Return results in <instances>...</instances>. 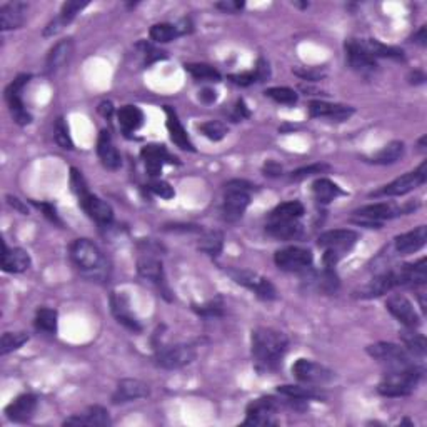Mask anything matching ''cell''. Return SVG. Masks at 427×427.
Segmentation results:
<instances>
[{"instance_id":"603a6c76","label":"cell","mask_w":427,"mask_h":427,"mask_svg":"<svg viewBox=\"0 0 427 427\" xmlns=\"http://www.w3.org/2000/svg\"><path fill=\"white\" fill-rule=\"evenodd\" d=\"M37 397L34 394H22L17 399L8 404L6 407V416L7 419L13 422H27L32 419L34 412L37 411Z\"/></svg>"},{"instance_id":"5b68a950","label":"cell","mask_w":427,"mask_h":427,"mask_svg":"<svg viewBox=\"0 0 427 427\" xmlns=\"http://www.w3.org/2000/svg\"><path fill=\"white\" fill-rule=\"evenodd\" d=\"M254 185L247 180H230L225 185V199L222 206V214L227 222H235L244 216L245 209L251 204V190Z\"/></svg>"},{"instance_id":"db71d44e","label":"cell","mask_w":427,"mask_h":427,"mask_svg":"<svg viewBox=\"0 0 427 427\" xmlns=\"http://www.w3.org/2000/svg\"><path fill=\"white\" fill-rule=\"evenodd\" d=\"M229 79L234 82V84L242 85V87H247V85L254 84V82L257 80L256 72H244V74H235V75H229Z\"/></svg>"},{"instance_id":"277c9868","label":"cell","mask_w":427,"mask_h":427,"mask_svg":"<svg viewBox=\"0 0 427 427\" xmlns=\"http://www.w3.org/2000/svg\"><path fill=\"white\" fill-rule=\"evenodd\" d=\"M357 239L359 234L351 229H335L321 234L317 239V245L326 251L324 264L327 269H333L339 262V259L356 245Z\"/></svg>"},{"instance_id":"52a82bcc","label":"cell","mask_w":427,"mask_h":427,"mask_svg":"<svg viewBox=\"0 0 427 427\" xmlns=\"http://www.w3.org/2000/svg\"><path fill=\"white\" fill-rule=\"evenodd\" d=\"M427 180V162H422L416 171L407 172L401 177H397L396 180L384 185L383 189L376 190L372 192V197H383V195H388V197H394V195H404L411 190H414L421 185H424Z\"/></svg>"},{"instance_id":"11a10c76","label":"cell","mask_w":427,"mask_h":427,"mask_svg":"<svg viewBox=\"0 0 427 427\" xmlns=\"http://www.w3.org/2000/svg\"><path fill=\"white\" fill-rule=\"evenodd\" d=\"M34 206H35V207H39V209H42L44 214H45V217H49V219H51L52 222H56V224H61V219H58L56 207H54L52 204H47V202H40V204H39V202H34Z\"/></svg>"},{"instance_id":"e7e4bbea","label":"cell","mask_w":427,"mask_h":427,"mask_svg":"<svg viewBox=\"0 0 427 427\" xmlns=\"http://www.w3.org/2000/svg\"><path fill=\"white\" fill-rule=\"evenodd\" d=\"M424 80H426V75L421 74V72H414V74L411 75V84H422Z\"/></svg>"},{"instance_id":"5bb4252c","label":"cell","mask_w":427,"mask_h":427,"mask_svg":"<svg viewBox=\"0 0 427 427\" xmlns=\"http://www.w3.org/2000/svg\"><path fill=\"white\" fill-rule=\"evenodd\" d=\"M137 272L140 277L156 284L167 299H171L169 289H167L166 284V274H163L162 261L156 256V252H154L152 249H147V251L142 252V256L137 259Z\"/></svg>"},{"instance_id":"7bdbcfd3","label":"cell","mask_w":427,"mask_h":427,"mask_svg":"<svg viewBox=\"0 0 427 427\" xmlns=\"http://www.w3.org/2000/svg\"><path fill=\"white\" fill-rule=\"evenodd\" d=\"M177 37H180V35H179V30H177L175 24H167V22H162V24H154L151 27V39L154 40V42L166 44Z\"/></svg>"},{"instance_id":"2e32d148","label":"cell","mask_w":427,"mask_h":427,"mask_svg":"<svg viewBox=\"0 0 427 427\" xmlns=\"http://www.w3.org/2000/svg\"><path fill=\"white\" fill-rule=\"evenodd\" d=\"M385 307H388L390 314L396 317L401 324L409 327V329H416V327H419L421 317L406 295L401 294L390 295L388 301H385Z\"/></svg>"},{"instance_id":"7dc6e473","label":"cell","mask_w":427,"mask_h":427,"mask_svg":"<svg viewBox=\"0 0 427 427\" xmlns=\"http://www.w3.org/2000/svg\"><path fill=\"white\" fill-rule=\"evenodd\" d=\"M54 137H56V142L61 145L62 149H66V151H70V149H74V142H72L70 134H69V127H67L66 120L62 119V117H58L56 120V127H54Z\"/></svg>"},{"instance_id":"4316f807","label":"cell","mask_w":427,"mask_h":427,"mask_svg":"<svg viewBox=\"0 0 427 427\" xmlns=\"http://www.w3.org/2000/svg\"><path fill=\"white\" fill-rule=\"evenodd\" d=\"M89 6V2H66L61 8V13L56 17V19L51 20L47 24V27L44 29V35L45 37H52L61 32L63 27H67L72 20L75 19V16L79 13L82 8H85Z\"/></svg>"},{"instance_id":"ee69618b","label":"cell","mask_w":427,"mask_h":427,"mask_svg":"<svg viewBox=\"0 0 427 427\" xmlns=\"http://www.w3.org/2000/svg\"><path fill=\"white\" fill-rule=\"evenodd\" d=\"M29 340V335L25 333H6L0 340V354L7 356L8 352L17 351Z\"/></svg>"},{"instance_id":"f1b7e54d","label":"cell","mask_w":427,"mask_h":427,"mask_svg":"<svg viewBox=\"0 0 427 427\" xmlns=\"http://www.w3.org/2000/svg\"><path fill=\"white\" fill-rule=\"evenodd\" d=\"M426 242H427V227L419 225L416 227L414 230H411V233L397 235L396 240H394V247H396V251L399 254L406 256V254L419 251V249L424 247Z\"/></svg>"},{"instance_id":"94428289","label":"cell","mask_w":427,"mask_h":427,"mask_svg":"<svg viewBox=\"0 0 427 427\" xmlns=\"http://www.w3.org/2000/svg\"><path fill=\"white\" fill-rule=\"evenodd\" d=\"M216 99H217V95H216V92H214V90H211V89L202 90V94H201V101L207 102V104H211V102L216 101Z\"/></svg>"},{"instance_id":"836d02e7","label":"cell","mask_w":427,"mask_h":427,"mask_svg":"<svg viewBox=\"0 0 427 427\" xmlns=\"http://www.w3.org/2000/svg\"><path fill=\"white\" fill-rule=\"evenodd\" d=\"M312 192H314L316 201L319 204H330L335 201L339 195L344 194L342 189H340L338 184L329 179H324V177L314 180V184H312Z\"/></svg>"},{"instance_id":"f546056e","label":"cell","mask_w":427,"mask_h":427,"mask_svg":"<svg viewBox=\"0 0 427 427\" xmlns=\"http://www.w3.org/2000/svg\"><path fill=\"white\" fill-rule=\"evenodd\" d=\"M27 13V4L24 2H8L0 7V30L7 32L19 29L24 24Z\"/></svg>"},{"instance_id":"9a60e30c","label":"cell","mask_w":427,"mask_h":427,"mask_svg":"<svg viewBox=\"0 0 427 427\" xmlns=\"http://www.w3.org/2000/svg\"><path fill=\"white\" fill-rule=\"evenodd\" d=\"M274 262L280 271L299 272L309 269L314 262V257H312V252L309 249L285 247L276 252Z\"/></svg>"},{"instance_id":"60d3db41","label":"cell","mask_w":427,"mask_h":427,"mask_svg":"<svg viewBox=\"0 0 427 427\" xmlns=\"http://www.w3.org/2000/svg\"><path fill=\"white\" fill-rule=\"evenodd\" d=\"M277 392L289 399H301V401L322 397V392H319L316 388H304V385H279Z\"/></svg>"},{"instance_id":"44dd1931","label":"cell","mask_w":427,"mask_h":427,"mask_svg":"<svg viewBox=\"0 0 427 427\" xmlns=\"http://www.w3.org/2000/svg\"><path fill=\"white\" fill-rule=\"evenodd\" d=\"M140 156H142V159H144L145 169H147L149 175H152V177H157L159 174H161L163 163L166 162H169V163L177 162V159L174 156H171L163 145H159V144L145 145V147L142 149V152H140Z\"/></svg>"},{"instance_id":"ba28073f","label":"cell","mask_w":427,"mask_h":427,"mask_svg":"<svg viewBox=\"0 0 427 427\" xmlns=\"http://www.w3.org/2000/svg\"><path fill=\"white\" fill-rule=\"evenodd\" d=\"M406 212L402 207L394 206L390 202H379V204H369L357 211H354V222L356 224L369 225V227H380L384 221L394 219V217L402 216Z\"/></svg>"},{"instance_id":"681fc988","label":"cell","mask_w":427,"mask_h":427,"mask_svg":"<svg viewBox=\"0 0 427 427\" xmlns=\"http://www.w3.org/2000/svg\"><path fill=\"white\" fill-rule=\"evenodd\" d=\"M194 309L204 317H221L222 314H224V302H222V299L219 297V299H216V301H211V302L204 304V306H199Z\"/></svg>"},{"instance_id":"e0dca14e","label":"cell","mask_w":427,"mask_h":427,"mask_svg":"<svg viewBox=\"0 0 427 427\" xmlns=\"http://www.w3.org/2000/svg\"><path fill=\"white\" fill-rule=\"evenodd\" d=\"M77 197H79V204L89 214L90 219H94L99 225L111 224L113 219V211L107 202H104L97 195L90 194L89 189L82 190L80 194H77Z\"/></svg>"},{"instance_id":"91938a15","label":"cell","mask_w":427,"mask_h":427,"mask_svg":"<svg viewBox=\"0 0 427 427\" xmlns=\"http://www.w3.org/2000/svg\"><path fill=\"white\" fill-rule=\"evenodd\" d=\"M414 42L422 45V47H426L427 45V27L426 25L421 27V30L414 35Z\"/></svg>"},{"instance_id":"d6a6232c","label":"cell","mask_w":427,"mask_h":427,"mask_svg":"<svg viewBox=\"0 0 427 427\" xmlns=\"http://www.w3.org/2000/svg\"><path fill=\"white\" fill-rule=\"evenodd\" d=\"M362 45L372 58H394V61H404V52L401 49L385 45L376 39H361Z\"/></svg>"},{"instance_id":"d4e9b609","label":"cell","mask_w":427,"mask_h":427,"mask_svg":"<svg viewBox=\"0 0 427 427\" xmlns=\"http://www.w3.org/2000/svg\"><path fill=\"white\" fill-rule=\"evenodd\" d=\"M97 156H99V159H101L102 166L106 167V169H109V171L120 169V166H122L120 154H119V151H117L116 145H113L112 135L109 130H102V132L99 134Z\"/></svg>"},{"instance_id":"8fae6325","label":"cell","mask_w":427,"mask_h":427,"mask_svg":"<svg viewBox=\"0 0 427 427\" xmlns=\"http://www.w3.org/2000/svg\"><path fill=\"white\" fill-rule=\"evenodd\" d=\"M280 402L274 397H259L247 406L244 426H276L274 419Z\"/></svg>"},{"instance_id":"6da1fadb","label":"cell","mask_w":427,"mask_h":427,"mask_svg":"<svg viewBox=\"0 0 427 427\" xmlns=\"http://www.w3.org/2000/svg\"><path fill=\"white\" fill-rule=\"evenodd\" d=\"M252 359L256 369L261 372L276 371L283 362V357L289 347L285 334L269 327H259L252 333Z\"/></svg>"},{"instance_id":"4dcf8cb0","label":"cell","mask_w":427,"mask_h":427,"mask_svg":"<svg viewBox=\"0 0 427 427\" xmlns=\"http://www.w3.org/2000/svg\"><path fill=\"white\" fill-rule=\"evenodd\" d=\"M72 52H74V42L70 39H63L54 45L47 56V62H45L47 74H56L57 70H61L69 62Z\"/></svg>"},{"instance_id":"816d5d0a","label":"cell","mask_w":427,"mask_h":427,"mask_svg":"<svg viewBox=\"0 0 427 427\" xmlns=\"http://www.w3.org/2000/svg\"><path fill=\"white\" fill-rule=\"evenodd\" d=\"M294 74L299 75L304 80L316 82V80H321L322 77L326 75V72L321 70V69H317V67H309V69H307V67H304V69H295Z\"/></svg>"},{"instance_id":"74e56055","label":"cell","mask_w":427,"mask_h":427,"mask_svg":"<svg viewBox=\"0 0 427 427\" xmlns=\"http://www.w3.org/2000/svg\"><path fill=\"white\" fill-rule=\"evenodd\" d=\"M304 216V206L299 201L284 202L277 206L274 211L271 212L269 221L271 222H280V221H299Z\"/></svg>"},{"instance_id":"be15d7a7","label":"cell","mask_w":427,"mask_h":427,"mask_svg":"<svg viewBox=\"0 0 427 427\" xmlns=\"http://www.w3.org/2000/svg\"><path fill=\"white\" fill-rule=\"evenodd\" d=\"M99 112H101L104 117H111L112 112H113L112 104L111 102H102L101 106H99Z\"/></svg>"},{"instance_id":"7402d4cb","label":"cell","mask_w":427,"mask_h":427,"mask_svg":"<svg viewBox=\"0 0 427 427\" xmlns=\"http://www.w3.org/2000/svg\"><path fill=\"white\" fill-rule=\"evenodd\" d=\"M149 385L139 379H122L117 384L116 392L112 396L113 404H124L130 401H137L149 396Z\"/></svg>"},{"instance_id":"6f0895ef","label":"cell","mask_w":427,"mask_h":427,"mask_svg":"<svg viewBox=\"0 0 427 427\" xmlns=\"http://www.w3.org/2000/svg\"><path fill=\"white\" fill-rule=\"evenodd\" d=\"M249 116H251V112H249V109H247V106H245V102L242 101V99H240V101H237V104H235L233 119L235 122H239L242 119H247Z\"/></svg>"},{"instance_id":"9f6ffc18","label":"cell","mask_w":427,"mask_h":427,"mask_svg":"<svg viewBox=\"0 0 427 427\" xmlns=\"http://www.w3.org/2000/svg\"><path fill=\"white\" fill-rule=\"evenodd\" d=\"M256 75H257V80L259 82H264V80H267L269 79V75H271V69H269V63H267L264 58H259V62H257V67H256Z\"/></svg>"},{"instance_id":"83f0119b","label":"cell","mask_w":427,"mask_h":427,"mask_svg":"<svg viewBox=\"0 0 427 427\" xmlns=\"http://www.w3.org/2000/svg\"><path fill=\"white\" fill-rule=\"evenodd\" d=\"M163 111H166V116H167V130H169V135H171V140L174 142L177 147L182 149V151H190L194 152V144L190 142L189 135H187V130L184 129V125L180 124L179 117H177V113L174 109H172L171 106H163Z\"/></svg>"},{"instance_id":"7c38bea8","label":"cell","mask_w":427,"mask_h":427,"mask_svg":"<svg viewBox=\"0 0 427 427\" xmlns=\"http://www.w3.org/2000/svg\"><path fill=\"white\" fill-rule=\"evenodd\" d=\"M292 374L295 379L307 385H322L334 379V372L329 367L311 361V359H299L292 366Z\"/></svg>"},{"instance_id":"cb8c5ba5","label":"cell","mask_w":427,"mask_h":427,"mask_svg":"<svg viewBox=\"0 0 427 427\" xmlns=\"http://www.w3.org/2000/svg\"><path fill=\"white\" fill-rule=\"evenodd\" d=\"M0 264L2 269L8 272V274H20L29 269L32 261L29 252L24 251L20 247L8 249L6 244L2 245V256H0Z\"/></svg>"},{"instance_id":"f6af8a7d","label":"cell","mask_w":427,"mask_h":427,"mask_svg":"<svg viewBox=\"0 0 427 427\" xmlns=\"http://www.w3.org/2000/svg\"><path fill=\"white\" fill-rule=\"evenodd\" d=\"M266 95L277 104H284V106H294L297 102V94L289 87H272L266 90Z\"/></svg>"},{"instance_id":"f35d334b","label":"cell","mask_w":427,"mask_h":427,"mask_svg":"<svg viewBox=\"0 0 427 427\" xmlns=\"http://www.w3.org/2000/svg\"><path fill=\"white\" fill-rule=\"evenodd\" d=\"M222 247H224V234L219 233V230L206 233L201 237V240H199V249L211 257L219 256Z\"/></svg>"},{"instance_id":"d6986e66","label":"cell","mask_w":427,"mask_h":427,"mask_svg":"<svg viewBox=\"0 0 427 427\" xmlns=\"http://www.w3.org/2000/svg\"><path fill=\"white\" fill-rule=\"evenodd\" d=\"M354 113V109L342 104H329L322 101H314L309 104V116L314 119H329L333 122L347 120Z\"/></svg>"},{"instance_id":"30bf717a","label":"cell","mask_w":427,"mask_h":427,"mask_svg":"<svg viewBox=\"0 0 427 427\" xmlns=\"http://www.w3.org/2000/svg\"><path fill=\"white\" fill-rule=\"evenodd\" d=\"M229 276L233 277L235 283L252 290L257 297L264 299V301H274V299H277V289L274 287V284L269 279H266V277L259 276L257 272L247 269H230Z\"/></svg>"},{"instance_id":"d590c367","label":"cell","mask_w":427,"mask_h":427,"mask_svg":"<svg viewBox=\"0 0 427 427\" xmlns=\"http://www.w3.org/2000/svg\"><path fill=\"white\" fill-rule=\"evenodd\" d=\"M401 340L404 342V347L407 349L409 352L412 354L414 357H419L422 359L426 356L427 352V340L424 335H422L421 333H417V330L414 329H409V327H406V329L402 330L401 334Z\"/></svg>"},{"instance_id":"ac0fdd59","label":"cell","mask_w":427,"mask_h":427,"mask_svg":"<svg viewBox=\"0 0 427 427\" xmlns=\"http://www.w3.org/2000/svg\"><path fill=\"white\" fill-rule=\"evenodd\" d=\"M344 47H346L347 61L354 70L361 72V74H369L376 70V58H372L371 54L366 51L361 39H349Z\"/></svg>"},{"instance_id":"4fadbf2b","label":"cell","mask_w":427,"mask_h":427,"mask_svg":"<svg viewBox=\"0 0 427 427\" xmlns=\"http://www.w3.org/2000/svg\"><path fill=\"white\" fill-rule=\"evenodd\" d=\"M29 80L30 75L20 74L6 89V101L8 104V109H11L13 120H16L19 125H27L32 122V116L25 111L24 101H22V92H24L25 85L29 84Z\"/></svg>"},{"instance_id":"1f68e13d","label":"cell","mask_w":427,"mask_h":427,"mask_svg":"<svg viewBox=\"0 0 427 427\" xmlns=\"http://www.w3.org/2000/svg\"><path fill=\"white\" fill-rule=\"evenodd\" d=\"M267 234L272 235L274 239L280 240H294L302 237V225L297 221H280V222H269L266 227Z\"/></svg>"},{"instance_id":"c3c4849f","label":"cell","mask_w":427,"mask_h":427,"mask_svg":"<svg viewBox=\"0 0 427 427\" xmlns=\"http://www.w3.org/2000/svg\"><path fill=\"white\" fill-rule=\"evenodd\" d=\"M329 169L330 167L327 166V163H312V166L301 167V169L294 171L292 174H290V180H304V179H307V177L322 174V172H326Z\"/></svg>"},{"instance_id":"ab89813d","label":"cell","mask_w":427,"mask_h":427,"mask_svg":"<svg viewBox=\"0 0 427 427\" xmlns=\"http://www.w3.org/2000/svg\"><path fill=\"white\" fill-rule=\"evenodd\" d=\"M58 326V314L57 311L49 307H40L35 314V327L39 330H44L47 334H56Z\"/></svg>"},{"instance_id":"8992f818","label":"cell","mask_w":427,"mask_h":427,"mask_svg":"<svg viewBox=\"0 0 427 427\" xmlns=\"http://www.w3.org/2000/svg\"><path fill=\"white\" fill-rule=\"evenodd\" d=\"M367 354L380 364L388 366V369H402V367L417 366L414 356L406 347L392 342H377L367 347Z\"/></svg>"},{"instance_id":"9c48e42d","label":"cell","mask_w":427,"mask_h":427,"mask_svg":"<svg viewBox=\"0 0 427 427\" xmlns=\"http://www.w3.org/2000/svg\"><path fill=\"white\" fill-rule=\"evenodd\" d=\"M197 357L195 347L190 344H175V346L161 347L156 354L157 366L163 369H182V367L192 364Z\"/></svg>"},{"instance_id":"8d00e7d4","label":"cell","mask_w":427,"mask_h":427,"mask_svg":"<svg viewBox=\"0 0 427 427\" xmlns=\"http://www.w3.org/2000/svg\"><path fill=\"white\" fill-rule=\"evenodd\" d=\"M404 151H406V145L401 140H392L389 142L385 147L380 149L376 156L371 157L372 163H377V166H389V163L397 162L399 159L404 156Z\"/></svg>"},{"instance_id":"7a4b0ae2","label":"cell","mask_w":427,"mask_h":427,"mask_svg":"<svg viewBox=\"0 0 427 427\" xmlns=\"http://www.w3.org/2000/svg\"><path fill=\"white\" fill-rule=\"evenodd\" d=\"M70 257L79 272L94 283L109 279V262L101 249L89 239H77L70 245Z\"/></svg>"},{"instance_id":"484cf974","label":"cell","mask_w":427,"mask_h":427,"mask_svg":"<svg viewBox=\"0 0 427 427\" xmlns=\"http://www.w3.org/2000/svg\"><path fill=\"white\" fill-rule=\"evenodd\" d=\"M63 426H89V427H106L111 426V417H109V411L102 406H90L87 411L82 414H75L63 421Z\"/></svg>"},{"instance_id":"680465c9","label":"cell","mask_w":427,"mask_h":427,"mask_svg":"<svg viewBox=\"0 0 427 427\" xmlns=\"http://www.w3.org/2000/svg\"><path fill=\"white\" fill-rule=\"evenodd\" d=\"M264 172H266V175H269V177H277V175L283 174V167H280L277 162L271 161L264 166Z\"/></svg>"},{"instance_id":"e575fe53","label":"cell","mask_w":427,"mask_h":427,"mask_svg":"<svg viewBox=\"0 0 427 427\" xmlns=\"http://www.w3.org/2000/svg\"><path fill=\"white\" fill-rule=\"evenodd\" d=\"M119 117V124L125 134L134 132L140 125L144 124V112L135 106H124L117 112Z\"/></svg>"},{"instance_id":"3957f363","label":"cell","mask_w":427,"mask_h":427,"mask_svg":"<svg viewBox=\"0 0 427 427\" xmlns=\"http://www.w3.org/2000/svg\"><path fill=\"white\" fill-rule=\"evenodd\" d=\"M422 371L417 366L402 367V369H389L383 377L377 390L385 397H406L412 394L419 384Z\"/></svg>"},{"instance_id":"f5cc1de1","label":"cell","mask_w":427,"mask_h":427,"mask_svg":"<svg viewBox=\"0 0 427 427\" xmlns=\"http://www.w3.org/2000/svg\"><path fill=\"white\" fill-rule=\"evenodd\" d=\"M245 4L239 2V0H224V2H217L216 8L225 12V13H237L244 8Z\"/></svg>"},{"instance_id":"b9f144b4","label":"cell","mask_w":427,"mask_h":427,"mask_svg":"<svg viewBox=\"0 0 427 427\" xmlns=\"http://www.w3.org/2000/svg\"><path fill=\"white\" fill-rule=\"evenodd\" d=\"M185 70L194 77L195 80L202 82H219L221 74L219 70L214 67L207 66V63H185Z\"/></svg>"},{"instance_id":"ffe728a7","label":"cell","mask_w":427,"mask_h":427,"mask_svg":"<svg viewBox=\"0 0 427 427\" xmlns=\"http://www.w3.org/2000/svg\"><path fill=\"white\" fill-rule=\"evenodd\" d=\"M111 307H112V314L116 316V319L119 324L127 327V329L134 330V333H139V330L142 329L139 324V321L135 319L132 309H130L129 297H127L124 292H112Z\"/></svg>"},{"instance_id":"bcb514c9","label":"cell","mask_w":427,"mask_h":427,"mask_svg":"<svg viewBox=\"0 0 427 427\" xmlns=\"http://www.w3.org/2000/svg\"><path fill=\"white\" fill-rule=\"evenodd\" d=\"M199 129H201V132L206 135L207 139L214 140V142H217V140H222L227 135V125L221 120L204 122V124L199 127Z\"/></svg>"},{"instance_id":"6125c7cd","label":"cell","mask_w":427,"mask_h":427,"mask_svg":"<svg viewBox=\"0 0 427 427\" xmlns=\"http://www.w3.org/2000/svg\"><path fill=\"white\" fill-rule=\"evenodd\" d=\"M8 204H11L12 207H16L17 211H20L22 214H27V207L25 206H22V202L19 201V199L17 197H12V195H8Z\"/></svg>"},{"instance_id":"f907efd6","label":"cell","mask_w":427,"mask_h":427,"mask_svg":"<svg viewBox=\"0 0 427 427\" xmlns=\"http://www.w3.org/2000/svg\"><path fill=\"white\" fill-rule=\"evenodd\" d=\"M149 189H151L154 194L159 195V197H162V199H172L175 195L174 189H172L171 184L166 182V180H159V179L152 180V182L149 184Z\"/></svg>"}]
</instances>
